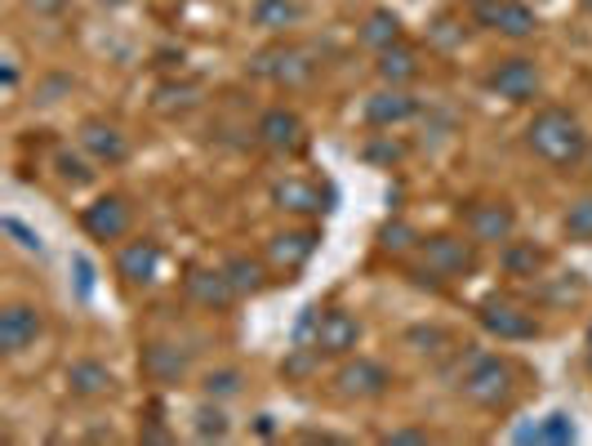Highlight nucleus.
<instances>
[{"label":"nucleus","mask_w":592,"mask_h":446,"mask_svg":"<svg viewBox=\"0 0 592 446\" xmlns=\"http://www.w3.org/2000/svg\"><path fill=\"white\" fill-rule=\"evenodd\" d=\"M335 389L344 398H357V402H370V398H383L392 389V375L383 362H370V357H357L348 366H339L335 375Z\"/></svg>","instance_id":"obj_9"},{"label":"nucleus","mask_w":592,"mask_h":446,"mask_svg":"<svg viewBox=\"0 0 592 446\" xmlns=\"http://www.w3.org/2000/svg\"><path fill=\"white\" fill-rule=\"evenodd\" d=\"M249 19L263 32H286V27H294L303 19V5H299V0H254Z\"/></svg>","instance_id":"obj_23"},{"label":"nucleus","mask_w":592,"mask_h":446,"mask_svg":"<svg viewBox=\"0 0 592 446\" xmlns=\"http://www.w3.org/2000/svg\"><path fill=\"white\" fill-rule=\"evenodd\" d=\"M143 375L152 385H178L187 375V357L174 348V344H148L143 348Z\"/></svg>","instance_id":"obj_20"},{"label":"nucleus","mask_w":592,"mask_h":446,"mask_svg":"<svg viewBox=\"0 0 592 446\" xmlns=\"http://www.w3.org/2000/svg\"><path fill=\"white\" fill-rule=\"evenodd\" d=\"M258 144L272 152H299L303 148V121L286 107H272L258 116Z\"/></svg>","instance_id":"obj_17"},{"label":"nucleus","mask_w":592,"mask_h":446,"mask_svg":"<svg viewBox=\"0 0 592 446\" xmlns=\"http://www.w3.org/2000/svg\"><path fill=\"white\" fill-rule=\"evenodd\" d=\"M383 442H428V433L423 428H392Z\"/></svg>","instance_id":"obj_36"},{"label":"nucleus","mask_w":592,"mask_h":446,"mask_svg":"<svg viewBox=\"0 0 592 446\" xmlns=\"http://www.w3.org/2000/svg\"><path fill=\"white\" fill-rule=\"evenodd\" d=\"M116 273H120L125 286H152V282L161 277V245H156L152 237H139V241L120 245Z\"/></svg>","instance_id":"obj_11"},{"label":"nucleus","mask_w":592,"mask_h":446,"mask_svg":"<svg viewBox=\"0 0 592 446\" xmlns=\"http://www.w3.org/2000/svg\"><path fill=\"white\" fill-rule=\"evenodd\" d=\"M525 148H531L539 161L557 165V170H570L588 157V135L574 112L566 107H544L535 112V121L525 125Z\"/></svg>","instance_id":"obj_1"},{"label":"nucleus","mask_w":592,"mask_h":446,"mask_svg":"<svg viewBox=\"0 0 592 446\" xmlns=\"http://www.w3.org/2000/svg\"><path fill=\"white\" fill-rule=\"evenodd\" d=\"M68 385H72V393L77 398H107L112 389H116V375L103 366V362H77L72 370H68Z\"/></svg>","instance_id":"obj_22"},{"label":"nucleus","mask_w":592,"mask_h":446,"mask_svg":"<svg viewBox=\"0 0 592 446\" xmlns=\"http://www.w3.org/2000/svg\"><path fill=\"white\" fill-rule=\"evenodd\" d=\"M299 340L321 357H348L361 344V322L344 308H307L299 322Z\"/></svg>","instance_id":"obj_2"},{"label":"nucleus","mask_w":592,"mask_h":446,"mask_svg":"<svg viewBox=\"0 0 592 446\" xmlns=\"http://www.w3.org/2000/svg\"><path fill=\"white\" fill-rule=\"evenodd\" d=\"M588 165H592V148H588Z\"/></svg>","instance_id":"obj_40"},{"label":"nucleus","mask_w":592,"mask_h":446,"mask_svg":"<svg viewBox=\"0 0 592 446\" xmlns=\"http://www.w3.org/2000/svg\"><path fill=\"white\" fill-rule=\"evenodd\" d=\"M464 228L477 245H508L516 232V215L508 202H477L464 210Z\"/></svg>","instance_id":"obj_8"},{"label":"nucleus","mask_w":592,"mask_h":446,"mask_svg":"<svg viewBox=\"0 0 592 446\" xmlns=\"http://www.w3.org/2000/svg\"><path fill=\"white\" fill-rule=\"evenodd\" d=\"M143 442H170V433H165V428H156V424H152V428H148V433H143Z\"/></svg>","instance_id":"obj_37"},{"label":"nucleus","mask_w":592,"mask_h":446,"mask_svg":"<svg viewBox=\"0 0 592 446\" xmlns=\"http://www.w3.org/2000/svg\"><path fill=\"white\" fill-rule=\"evenodd\" d=\"M361 41L379 54V49H387V45H397L402 41V19L392 14V10H374L370 19H365V27H361Z\"/></svg>","instance_id":"obj_25"},{"label":"nucleus","mask_w":592,"mask_h":446,"mask_svg":"<svg viewBox=\"0 0 592 446\" xmlns=\"http://www.w3.org/2000/svg\"><path fill=\"white\" fill-rule=\"evenodd\" d=\"M241 370L236 366H223V370H210L206 379H201V389H206V398H214V402H228V398H236L241 393Z\"/></svg>","instance_id":"obj_29"},{"label":"nucleus","mask_w":592,"mask_h":446,"mask_svg":"<svg viewBox=\"0 0 592 446\" xmlns=\"http://www.w3.org/2000/svg\"><path fill=\"white\" fill-rule=\"evenodd\" d=\"M374 72H379V81L383 85H410L415 77H419V54L410 49V45H387V49H379V62H374Z\"/></svg>","instance_id":"obj_19"},{"label":"nucleus","mask_w":592,"mask_h":446,"mask_svg":"<svg viewBox=\"0 0 592 446\" xmlns=\"http://www.w3.org/2000/svg\"><path fill=\"white\" fill-rule=\"evenodd\" d=\"M312 254H316V232H277L268 241V260L286 273H299Z\"/></svg>","instance_id":"obj_18"},{"label":"nucleus","mask_w":592,"mask_h":446,"mask_svg":"<svg viewBox=\"0 0 592 446\" xmlns=\"http://www.w3.org/2000/svg\"><path fill=\"white\" fill-rule=\"evenodd\" d=\"M272 202L281 210H294V215H321L325 210V197H321V187H312L307 179H286L272 187Z\"/></svg>","instance_id":"obj_21"},{"label":"nucleus","mask_w":592,"mask_h":446,"mask_svg":"<svg viewBox=\"0 0 592 446\" xmlns=\"http://www.w3.org/2000/svg\"><path fill=\"white\" fill-rule=\"evenodd\" d=\"M539 85H544L539 62H535V58H525V54L503 58L499 68L490 72V90H495L499 99H508V103H531V99L539 94Z\"/></svg>","instance_id":"obj_7"},{"label":"nucleus","mask_w":592,"mask_h":446,"mask_svg":"<svg viewBox=\"0 0 592 446\" xmlns=\"http://www.w3.org/2000/svg\"><path fill=\"white\" fill-rule=\"evenodd\" d=\"M379 237H383V250H392V254H406V250H410V245L419 241L410 224H387V228H383Z\"/></svg>","instance_id":"obj_33"},{"label":"nucleus","mask_w":592,"mask_h":446,"mask_svg":"<svg viewBox=\"0 0 592 446\" xmlns=\"http://www.w3.org/2000/svg\"><path fill=\"white\" fill-rule=\"evenodd\" d=\"M81 228H85L94 241H120V237L129 232V206H125L120 197H98L94 206H85Z\"/></svg>","instance_id":"obj_16"},{"label":"nucleus","mask_w":592,"mask_h":446,"mask_svg":"<svg viewBox=\"0 0 592 446\" xmlns=\"http://www.w3.org/2000/svg\"><path fill=\"white\" fill-rule=\"evenodd\" d=\"M477 322H481V331H490L495 340H508V344H516V340H535L539 335V322H535V312H525L516 299H486L481 308H477Z\"/></svg>","instance_id":"obj_6"},{"label":"nucleus","mask_w":592,"mask_h":446,"mask_svg":"<svg viewBox=\"0 0 592 446\" xmlns=\"http://www.w3.org/2000/svg\"><path fill=\"white\" fill-rule=\"evenodd\" d=\"M512 389H516L512 385V366L503 357H490V353L473 357L468 370L458 375V393H464L473 407H486V411L508 407L512 402Z\"/></svg>","instance_id":"obj_3"},{"label":"nucleus","mask_w":592,"mask_h":446,"mask_svg":"<svg viewBox=\"0 0 592 446\" xmlns=\"http://www.w3.org/2000/svg\"><path fill=\"white\" fill-rule=\"evenodd\" d=\"M503 268L516 273V277H535L544 268V250H535L531 241H508L503 250Z\"/></svg>","instance_id":"obj_27"},{"label":"nucleus","mask_w":592,"mask_h":446,"mask_svg":"<svg viewBox=\"0 0 592 446\" xmlns=\"http://www.w3.org/2000/svg\"><path fill=\"white\" fill-rule=\"evenodd\" d=\"M191 428H196V437H201V442H223V437L232 433V420H228V411H223V407L210 398L206 407H196Z\"/></svg>","instance_id":"obj_26"},{"label":"nucleus","mask_w":592,"mask_h":446,"mask_svg":"<svg viewBox=\"0 0 592 446\" xmlns=\"http://www.w3.org/2000/svg\"><path fill=\"white\" fill-rule=\"evenodd\" d=\"M72 268H77V282H81V295H90V290H94V264H90V260H72Z\"/></svg>","instance_id":"obj_35"},{"label":"nucleus","mask_w":592,"mask_h":446,"mask_svg":"<svg viewBox=\"0 0 592 446\" xmlns=\"http://www.w3.org/2000/svg\"><path fill=\"white\" fill-rule=\"evenodd\" d=\"M223 273L232 277L236 295H258L263 286H268V268H263L258 260H249V254H232V260L223 264Z\"/></svg>","instance_id":"obj_24"},{"label":"nucleus","mask_w":592,"mask_h":446,"mask_svg":"<svg viewBox=\"0 0 592 446\" xmlns=\"http://www.w3.org/2000/svg\"><path fill=\"white\" fill-rule=\"evenodd\" d=\"M473 268H477V241L441 232V237L423 241V268L415 273V282H432L437 286V282H450V277H464Z\"/></svg>","instance_id":"obj_4"},{"label":"nucleus","mask_w":592,"mask_h":446,"mask_svg":"<svg viewBox=\"0 0 592 446\" xmlns=\"http://www.w3.org/2000/svg\"><path fill=\"white\" fill-rule=\"evenodd\" d=\"M81 148H85L98 165H120V161L129 157L125 130H120V125H112V121H103V116H90V121L81 125Z\"/></svg>","instance_id":"obj_15"},{"label":"nucleus","mask_w":592,"mask_h":446,"mask_svg":"<svg viewBox=\"0 0 592 446\" xmlns=\"http://www.w3.org/2000/svg\"><path fill=\"white\" fill-rule=\"evenodd\" d=\"M544 295H548L553 304H579V299L588 295V286H583V277H579V273H566L557 286H544Z\"/></svg>","instance_id":"obj_31"},{"label":"nucleus","mask_w":592,"mask_h":446,"mask_svg":"<svg viewBox=\"0 0 592 446\" xmlns=\"http://www.w3.org/2000/svg\"><path fill=\"white\" fill-rule=\"evenodd\" d=\"M419 112V99L406 90V85H383L379 94L365 99V125L374 130H392V125H402Z\"/></svg>","instance_id":"obj_12"},{"label":"nucleus","mask_w":592,"mask_h":446,"mask_svg":"<svg viewBox=\"0 0 592 446\" xmlns=\"http://www.w3.org/2000/svg\"><path fill=\"white\" fill-rule=\"evenodd\" d=\"M249 72L254 77H268V81L286 85V90H299V85H307L321 72V54L307 49V45H277L268 54H258L249 62Z\"/></svg>","instance_id":"obj_5"},{"label":"nucleus","mask_w":592,"mask_h":446,"mask_svg":"<svg viewBox=\"0 0 592 446\" xmlns=\"http://www.w3.org/2000/svg\"><path fill=\"white\" fill-rule=\"evenodd\" d=\"M0 228H5L10 237H19V245L27 250V254H40L45 250V241H40V232H32L23 219H5V224H0Z\"/></svg>","instance_id":"obj_34"},{"label":"nucleus","mask_w":592,"mask_h":446,"mask_svg":"<svg viewBox=\"0 0 592 446\" xmlns=\"http://www.w3.org/2000/svg\"><path fill=\"white\" fill-rule=\"evenodd\" d=\"M477 19L486 27H495L499 36H512V41H525V36H535L539 19L531 5H521V0H481L477 5Z\"/></svg>","instance_id":"obj_10"},{"label":"nucleus","mask_w":592,"mask_h":446,"mask_svg":"<svg viewBox=\"0 0 592 446\" xmlns=\"http://www.w3.org/2000/svg\"><path fill=\"white\" fill-rule=\"evenodd\" d=\"M54 165H58L62 183H72V187H81V183H90V179H94V170H90L81 157H72V152H58V157H54Z\"/></svg>","instance_id":"obj_32"},{"label":"nucleus","mask_w":592,"mask_h":446,"mask_svg":"<svg viewBox=\"0 0 592 446\" xmlns=\"http://www.w3.org/2000/svg\"><path fill=\"white\" fill-rule=\"evenodd\" d=\"M40 331H45L40 308H32V304H10L5 312H0V353L14 357V353H23V348H32Z\"/></svg>","instance_id":"obj_14"},{"label":"nucleus","mask_w":592,"mask_h":446,"mask_svg":"<svg viewBox=\"0 0 592 446\" xmlns=\"http://www.w3.org/2000/svg\"><path fill=\"white\" fill-rule=\"evenodd\" d=\"M583 362H588V370H592V327H588V340H583Z\"/></svg>","instance_id":"obj_38"},{"label":"nucleus","mask_w":592,"mask_h":446,"mask_svg":"<svg viewBox=\"0 0 592 446\" xmlns=\"http://www.w3.org/2000/svg\"><path fill=\"white\" fill-rule=\"evenodd\" d=\"M566 237L570 241H592V197H579L566 210Z\"/></svg>","instance_id":"obj_30"},{"label":"nucleus","mask_w":592,"mask_h":446,"mask_svg":"<svg viewBox=\"0 0 592 446\" xmlns=\"http://www.w3.org/2000/svg\"><path fill=\"white\" fill-rule=\"evenodd\" d=\"M477 5H481V0H477Z\"/></svg>","instance_id":"obj_41"},{"label":"nucleus","mask_w":592,"mask_h":446,"mask_svg":"<svg viewBox=\"0 0 592 446\" xmlns=\"http://www.w3.org/2000/svg\"><path fill=\"white\" fill-rule=\"evenodd\" d=\"M525 442H574L579 437V428H574V420L566 415V411H553V415H544L531 433H521Z\"/></svg>","instance_id":"obj_28"},{"label":"nucleus","mask_w":592,"mask_h":446,"mask_svg":"<svg viewBox=\"0 0 592 446\" xmlns=\"http://www.w3.org/2000/svg\"><path fill=\"white\" fill-rule=\"evenodd\" d=\"M583 10H588V14H592V0H583Z\"/></svg>","instance_id":"obj_39"},{"label":"nucleus","mask_w":592,"mask_h":446,"mask_svg":"<svg viewBox=\"0 0 592 446\" xmlns=\"http://www.w3.org/2000/svg\"><path fill=\"white\" fill-rule=\"evenodd\" d=\"M183 290H187L191 304H201V308H210V312H223L232 299H241L236 286H232V277H228L223 268H187Z\"/></svg>","instance_id":"obj_13"}]
</instances>
